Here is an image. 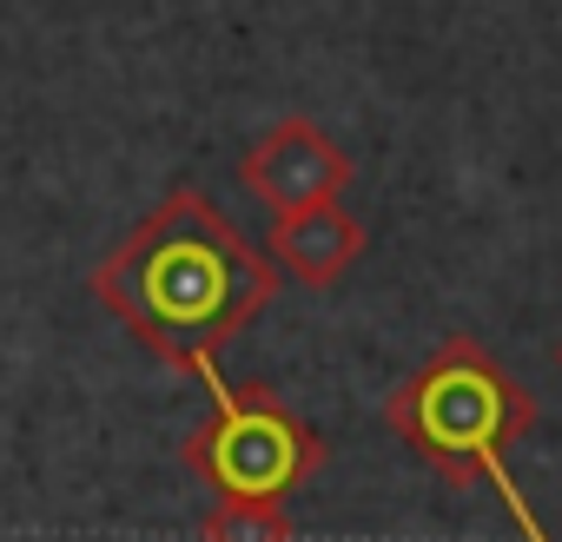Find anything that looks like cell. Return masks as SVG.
I'll return each mask as SVG.
<instances>
[{
  "label": "cell",
  "mask_w": 562,
  "mask_h": 542,
  "mask_svg": "<svg viewBox=\"0 0 562 542\" xmlns=\"http://www.w3.org/2000/svg\"><path fill=\"white\" fill-rule=\"evenodd\" d=\"M278 264L199 192L172 185L100 264L93 298L113 312L159 364L212 371V358L271 305Z\"/></svg>",
  "instance_id": "cell-1"
},
{
  "label": "cell",
  "mask_w": 562,
  "mask_h": 542,
  "mask_svg": "<svg viewBox=\"0 0 562 542\" xmlns=\"http://www.w3.org/2000/svg\"><path fill=\"white\" fill-rule=\"evenodd\" d=\"M384 424L417 450V463L437 470V483L470 489L490 483L509 509L522 542H549L536 522L522 483L509 476V450L536 430V397L509 377V364L476 338H443L384 404Z\"/></svg>",
  "instance_id": "cell-2"
},
{
  "label": "cell",
  "mask_w": 562,
  "mask_h": 542,
  "mask_svg": "<svg viewBox=\"0 0 562 542\" xmlns=\"http://www.w3.org/2000/svg\"><path fill=\"white\" fill-rule=\"evenodd\" d=\"M199 384L212 391V417L179 443V463L212 496L285 503L292 489H305L331 463V443L265 384H225L218 364L199 371Z\"/></svg>",
  "instance_id": "cell-3"
},
{
  "label": "cell",
  "mask_w": 562,
  "mask_h": 542,
  "mask_svg": "<svg viewBox=\"0 0 562 542\" xmlns=\"http://www.w3.org/2000/svg\"><path fill=\"white\" fill-rule=\"evenodd\" d=\"M351 153L325 133V126H312L305 113H292V120H278L245 159H238V185L278 218V212H299V205H325V199H338L345 185H351Z\"/></svg>",
  "instance_id": "cell-4"
},
{
  "label": "cell",
  "mask_w": 562,
  "mask_h": 542,
  "mask_svg": "<svg viewBox=\"0 0 562 542\" xmlns=\"http://www.w3.org/2000/svg\"><path fill=\"white\" fill-rule=\"evenodd\" d=\"M364 245H371L364 218H358V212H345L338 199H325V205L278 212V218H271V251H265V258L285 271V279H299V285L325 292V285H345L351 271H358Z\"/></svg>",
  "instance_id": "cell-5"
},
{
  "label": "cell",
  "mask_w": 562,
  "mask_h": 542,
  "mask_svg": "<svg viewBox=\"0 0 562 542\" xmlns=\"http://www.w3.org/2000/svg\"><path fill=\"white\" fill-rule=\"evenodd\" d=\"M285 503H258V496H218L199 522V542H292Z\"/></svg>",
  "instance_id": "cell-6"
},
{
  "label": "cell",
  "mask_w": 562,
  "mask_h": 542,
  "mask_svg": "<svg viewBox=\"0 0 562 542\" xmlns=\"http://www.w3.org/2000/svg\"><path fill=\"white\" fill-rule=\"evenodd\" d=\"M555 364H562V338H555Z\"/></svg>",
  "instance_id": "cell-7"
}]
</instances>
